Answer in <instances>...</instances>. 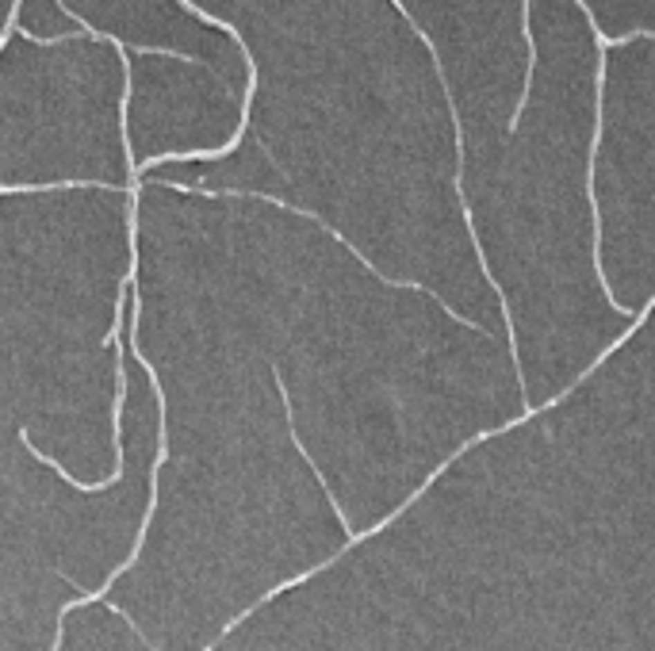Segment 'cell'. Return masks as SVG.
Segmentation results:
<instances>
[{"instance_id": "6da1fadb", "label": "cell", "mask_w": 655, "mask_h": 651, "mask_svg": "<svg viewBox=\"0 0 655 651\" xmlns=\"http://www.w3.org/2000/svg\"><path fill=\"white\" fill-rule=\"evenodd\" d=\"M203 192L226 253L219 356L188 395L154 387L149 513L104 590L161 651H211L529 406L506 330L284 199Z\"/></svg>"}, {"instance_id": "7a4b0ae2", "label": "cell", "mask_w": 655, "mask_h": 651, "mask_svg": "<svg viewBox=\"0 0 655 651\" xmlns=\"http://www.w3.org/2000/svg\"><path fill=\"white\" fill-rule=\"evenodd\" d=\"M249 69L234 146L161 173L315 214L395 280L483 326L506 314L479 261L441 66L398 0H215Z\"/></svg>"}, {"instance_id": "3957f363", "label": "cell", "mask_w": 655, "mask_h": 651, "mask_svg": "<svg viewBox=\"0 0 655 651\" xmlns=\"http://www.w3.org/2000/svg\"><path fill=\"white\" fill-rule=\"evenodd\" d=\"M211 651H644L472 441L376 529L288 583Z\"/></svg>"}, {"instance_id": "277c9868", "label": "cell", "mask_w": 655, "mask_h": 651, "mask_svg": "<svg viewBox=\"0 0 655 651\" xmlns=\"http://www.w3.org/2000/svg\"><path fill=\"white\" fill-rule=\"evenodd\" d=\"M529 100L506 142L460 169L468 226L510 326L529 406L632 326L598 268L594 165L602 31L579 0H533Z\"/></svg>"}, {"instance_id": "5b68a950", "label": "cell", "mask_w": 655, "mask_h": 651, "mask_svg": "<svg viewBox=\"0 0 655 651\" xmlns=\"http://www.w3.org/2000/svg\"><path fill=\"white\" fill-rule=\"evenodd\" d=\"M127 418V460L104 410H4L0 425V651H54L69 605L131 563L154 495L158 418Z\"/></svg>"}, {"instance_id": "8992f818", "label": "cell", "mask_w": 655, "mask_h": 651, "mask_svg": "<svg viewBox=\"0 0 655 651\" xmlns=\"http://www.w3.org/2000/svg\"><path fill=\"white\" fill-rule=\"evenodd\" d=\"M590 196L602 284L636 318L655 303V31L602 46Z\"/></svg>"}, {"instance_id": "52a82bcc", "label": "cell", "mask_w": 655, "mask_h": 651, "mask_svg": "<svg viewBox=\"0 0 655 651\" xmlns=\"http://www.w3.org/2000/svg\"><path fill=\"white\" fill-rule=\"evenodd\" d=\"M54 651H158V648L146 640V632L123 609H116L104 594H96V598H84V602L66 609Z\"/></svg>"}]
</instances>
